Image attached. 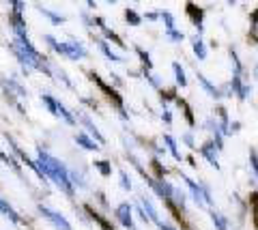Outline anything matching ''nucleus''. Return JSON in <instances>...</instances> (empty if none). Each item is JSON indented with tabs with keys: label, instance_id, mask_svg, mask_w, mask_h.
Returning <instances> with one entry per match:
<instances>
[{
	"label": "nucleus",
	"instance_id": "f257e3e1",
	"mask_svg": "<svg viewBox=\"0 0 258 230\" xmlns=\"http://www.w3.org/2000/svg\"><path fill=\"white\" fill-rule=\"evenodd\" d=\"M37 164L39 168H41V172L45 174L47 181H52V183L60 189V192H64L67 196H74V183H71V172L67 170V166H64L58 157L50 155L47 150L39 148L37 153Z\"/></svg>",
	"mask_w": 258,
	"mask_h": 230
},
{
	"label": "nucleus",
	"instance_id": "f03ea898",
	"mask_svg": "<svg viewBox=\"0 0 258 230\" xmlns=\"http://www.w3.org/2000/svg\"><path fill=\"white\" fill-rule=\"evenodd\" d=\"M11 52L15 54V58L20 60V65L24 67V71H43L47 73L50 71V60L43 58L41 54L35 50V45H26L13 39L11 41Z\"/></svg>",
	"mask_w": 258,
	"mask_h": 230
},
{
	"label": "nucleus",
	"instance_id": "7ed1b4c3",
	"mask_svg": "<svg viewBox=\"0 0 258 230\" xmlns=\"http://www.w3.org/2000/svg\"><path fill=\"white\" fill-rule=\"evenodd\" d=\"M43 39H45V43H50V47L56 54H60V56L69 58V60H80V58L88 56L86 47L80 41H58V39L52 37V35H45Z\"/></svg>",
	"mask_w": 258,
	"mask_h": 230
},
{
	"label": "nucleus",
	"instance_id": "20e7f679",
	"mask_svg": "<svg viewBox=\"0 0 258 230\" xmlns=\"http://www.w3.org/2000/svg\"><path fill=\"white\" fill-rule=\"evenodd\" d=\"M181 179L185 181V185H187L189 189V196L191 200L198 204V207H211L213 204V194H211V187H209L207 183H198V181L189 179L187 174L181 172Z\"/></svg>",
	"mask_w": 258,
	"mask_h": 230
},
{
	"label": "nucleus",
	"instance_id": "39448f33",
	"mask_svg": "<svg viewBox=\"0 0 258 230\" xmlns=\"http://www.w3.org/2000/svg\"><path fill=\"white\" fill-rule=\"evenodd\" d=\"M41 101H43V106L47 108V112L54 114L56 118H62L67 125H76L78 123V118L74 116V112H69V110L60 104V99H56V97H52V95L43 93L41 95Z\"/></svg>",
	"mask_w": 258,
	"mask_h": 230
},
{
	"label": "nucleus",
	"instance_id": "423d86ee",
	"mask_svg": "<svg viewBox=\"0 0 258 230\" xmlns=\"http://www.w3.org/2000/svg\"><path fill=\"white\" fill-rule=\"evenodd\" d=\"M3 89H5L7 95H9L7 99H11L13 104L18 106V110H22V106H20L15 99H26V97H28V91L24 89V86H22L18 80H13V78H3Z\"/></svg>",
	"mask_w": 258,
	"mask_h": 230
},
{
	"label": "nucleus",
	"instance_id": "0eeeda50",
	"mask_svg": "<svg viewBox=\"0 0 258 230\" xmlns=\"http://www.w3.org/2000/svg\"><path fill=\"white\" fill-rule=\"evenodd\" d=\"M39 213L50 221V224L54 226V230H74V226L67 221V217L62 215V213H58V211H54V209H50V207H43V204H39Z\"/></svg>",
	"mask_w": 258,
	"mask_h": 230
},
{
	"label": "nucleus",
	"instance_id": "6e6552de",
	"mask_svg": "<svg viewBox=\"0 0 258 230\" xmlns=\"http://www.w3.org/2000/svg\"><path fill=\"white\" fill-rule=\"evenodd\" d=\"M230 84V91L232 95L239 99V101H247L249 97H252V84L245 82L243 78H239V75H232V80L228 82Z\"/></svg>",
	"mask_w": 258,
	"mask_h": 230
},
{
	"label": "nucleus",
	"instance_id": "1a4fd4ad",
	"mask_svg": "<svg viewBox=\"0 0 258 230\" xmlns=\"http://www.w3.org/2000/svg\"><path fill=\"white\" fill-rule=\"evenodd\" d=\"M114 215H116L118 224L123 226V228L136 230L134 228V209H132V204H129V202H120L118 207H116V211H114Z\"/></svg>",
	"mask_w": 258,
	"mask_h": 230
},
{
	"label": "nucleus",
	"instance_id": "9d476101",
	"mask_svg": "<svg viewBox=\"0 0 258 230\" xmlns=\"http://www.w3.org/2000/svg\"><path fill=\"white\" fill-rule=\"evenodd\" d=\"M198 153L203 155L205 160L211 164L215 170H220V168H222V166H220V157H217V153H220V150H217V146H215V142H213V140H207L205 144L198 148Z\"/></svg>",
	"mask_w": 258,
	"mask_h": 230
},
{
	"label": "nucleus",
	"instance_id": "9b49d317",
	"mask_svg": "<svg viewBox=\"0 0 258 230\" xmlns=\"http://www.w3.org/2000/svg\"><path fill=\"white\" fill-rule=\"evenodd\" d=\"M185 9H187V15H189L191 24L196 26V33L203 35V30H205V11L200 9V7H196L194 3H187L185 5Z\"/></svg>",
	"mask_w": 258,
	"mask_h": 230
},
{
	"label": "nucleus",
	"instance_id": "f8f14e48",
	"mask_svg": "<svg viewBox=\"0 0 258 230\" xmlns=\"http://www.w3.org/2000/svg\"><path fill=\"white\" fill-rule=\"evenodd\" d=\"M198 75V84L203 86V91L209 95L211 99H224V93H222V86H217V84H213L209 78L205 75V73H196Z\"/></svg>",
	"mask_w": 258,
	"mask_h": 230
},
{
	"label": "nucleus",
	"instance_id": "ddd939ff",
	"mask_svg": "<svg viewBox=\"0 0 258 230\" xmlns=\"http://www.w3.org/2000/svg\"><path fill=\"white\" fill-rule=\"evenodd\" d=\"M76 118H78V121H80V123H82V125L86 127V131H88V133H91V136L95 138V142H97V144H106V138L101 136V131L97 129V125L91 121V116H88V114H84V112H78V116H76Z\"/></svg>",
	"mask_w": 258,
	"mask_h": 230
},
{
	"label": "nucleus",
	"instance_id": "4468645a",
	"mask_svg": "<svg viewBox=\"0 0 258 230\" xmlns=\"http://www.w3.org/2000/svg\"><path fill=\"white\" fill-rule=\"evenodd\" d=\"M140 209L144 211V215L149 217L151 224H157V226L161 224V219H159V213H157V209H155V204H153L147 196H142V198H140Z\"/></svg>",
	"mask_w": 258,
	"mask_h": 230
},
{
	"label": "nucleus",
	"instance_id": "2eb2a0df",
	"mask_svg": "<svg viewBox=\"0 0 258 230\" xmlns=\"http://www.w3.org/2000/svg\"><path fill=\"white\" fill-rule=\"evenodd\" d=\"M191 50H194V56H196L198 60H207L209 50H207V43L203 41V37L200 35H196L191 39Z\"/></svg>",
	"mask_w": 258,
	"mask_h": 230
},
{
	"label": "nucleus",
	"instance_id": "dca6fc26",
	"mask_svg": "<svg viewBox=\"0 0 258 230\" xmlns=\"http://www.w3.org/2000/svg\"><path fill=\"white\" fill-rule=\"evenodd\" d=\"M97 43H99V50L103 52V56H106L108 60H112V62H125V58L112 50V45L106 41V39H97Z\"/></svg>",
	"mask_w": 258,
	"mask_h": 230
},
{
	"label": "nucleus",
	"instance_id": "f3484780",
	"mask_svg": "<svg viewBox=\"0 0 258 230\" xmlns=\"http://www.w3.org/2000/svg\"><path fill=\"white\" fill-rule=\"evenodd\" d=\"M0 213H3L5 217H9L13 224H20V215H18V211H15L11 204H9V200H5V198H0Z\"/></svg>",
	"mask_w": 258,
	"mask_h": 230
},
{
	"label": "nucleus",
	"instance_id": "a211bd4d",
	"mask_svg": "<svg viewBox=\"0 0 258 230\" xmlns=\"http://www.w3.org/2000/svg\"><path fill=\"white\" fill-rule=\"evenodd\" d=\"M164 144L168 146V153H170L176 162H183V155H181V150H179V144H176V140L170 136V133H166V136H164Z\"/></svg>",
	"mask_w": 258,
	"mask_h": 230
},
{
	"label": "nucleus",
	"instance_id": "6ab92c4d",
	"mask_svg": "<svg viewBox=\"0 0 258 230\" xmlns=\"http://www.w3.org/2000/svg\"><path fill=\"white\" fill-rule=\"evenodd\" d=\"M172 71H174V82H176V86L185 89V86H187V75H185V69L181 67V62H172Z\"/></svg>",
	"mask_w": 258,
	"mask_h": 230
},
{
	"label": "nucleus",
	"instance_id": "aec40b11",
	"mask_svg": "<svg viewBox=\"0 0 258 230\" xmlns=\"http://www.w3.org/2000/svg\"><path fill=\"white\" fill-rule=\"evenodd\" d=\"M74 140H76V144H80V146H82L84 150H97V148H99V144H97L95 140L88 138L86 133H78V136H76Z\"/></svg>",
	"mask_w": 258,
	"mask_h": 230
},
{
	"label": "nucleus",
	"instance_id": "412c9836",
	"mask_svg": "<svg viewBox=\"0 0 258 230\" xmlns=\"http://www.w3.org/2000/svg\"><path fill=\"white\" fill-rule=\"evenodd\" d=\"M230 60H232V75L243 78V62H241L237 50H232V47H230Z\"/></svg>",
	"mask_w": 258,
	"mask_h": 230
},
{
	"label": "nucleus",
	"instance_id": "4be33fe9",
	"mask_svg": "<svg viewBox=\"0 0 258 230\" xmlns=\"http://www.w3.org/2000/svg\"><path fill=\"white\" fill-rule=\"evenodd\" d=\"M211 221H213V226L215 230H228V217L222 215V213H217V211H211Z\"/></svg>",
	"mask_w": 258,
	"mask_h": 230
},
{
	"label": "nucleus",
	"instance_id": "5701e85b",
	"mask_svg": "<svg viewBox=\"0 0 258 230\" xmlns=\"http://www.w3.org/2000/svg\"><path fill=\"white\" fill-rule=\"evenodd\" d=\"M164 35H166V39L170 43H181L185 39V33L181 28H168V30H164Z\"/></svg>",
	"mask_w": 258,
	"mask_h": 230
},
{
	"label": "nucleus",
	"instance_id": "b1692460",
	"mask_svg": "<svg viewBox=\"0 0 258 230\" xmlns=\"http://www.w3.org/2000/svg\"><path fill=\"white\" fill-rule=\"evenodd\" d=\"M39 13L43 15V18H47L52 24H62L64 22V15H58V13H54L50 9H45V7H39Z\"/></svg>",
	"mask_w": 258,
	"mask_h": 230
},
{
	"label": "nucleus",
	"instance_id": "393cba45",
	"mask_svg": "<svg viewBox=\"0 0 258 230\" xmlns=\"http://www.w3.org/2000/svg\"><path fill=\"white\" fill-rule=\"evenodd\" d=\"M159 20L164 22V28H176V22H174V15L170 11H159Z\"/></svg>",
	"mask_w": 258,
	"mask_h": 230
},
{
	"label": "nucleus",
	"instance_id": "a878e982",
	"mask_svg": "<svg viewBox=\"0 0 258 230\" xmlns=\"http://www.w3.org/2000/svg\"><path fill=\"white\" fill-rule=\"evenodd\" d=\"M0 160H3L7 166H11V168L15 170V172H20V166H18V160H15L13 155H9V153H5L3 150V146H0Z\"/></svg>",
	"mask_w": 258,
	"mask_h": 230
},
{
	"label": "nucleus",
	"instance_id": "bb28decb",
	"mask_svg": "<svg viewBox=\"0 0 258 230\" xmlns=\"http://www.w3.org/2000/svg\"><path fill=\"white\" fill-rule=\"evenodd\" d=\"M125 20H127V24H132V26H140V24H142V18L134 9H127L125 11Z\"/></svg>",
	"mask_w": 258,
	"mask_h": 230
},
{
	"label": "nucleus",
	"instance_id": "cd10ccee",
	"mask_svg": "<svg viewBox=\"0 0 258 230\" xmlns=\"http://www.w3.org/2000/svg\"><path fill=\"white\" fill-rule=\"evenodd\" d=\"M249 168H252L254 179L258 181V150H249Z\"/></svg>",
	"mask_w": 258,
	"mask_h": 230
},
{
	"label": "nucleus",
	"instance_id": "c85d7f7f",
	"mask_svg": "<svg viewBox=\"0 0 258 230\" xmlns=\"http://www.w3.org/2000/svg\"><path fill=\"white\" fill-rule=\"evenodd\" d=\"M71 183H74V187H86V181H84V177H82V172H78V170H74L71 172Z\"/></svg>",
	"mask_w": 258,
	"mask_h": 230
},
{
	"label": "nucleus",
	"instance_id": "c756f323",
	"mask_svg": "<svg viewBox=\"0 0 258 230\" xmlns=\"http://www.w3.org/2000/svg\"><path fill=\"white\" fill-rule=\"evenodd\" d=\"M120 187H123L125 192H132V179L127 177L125 170H120Z\"/></svg>",
	"mask_w": 258,
	"mask_h": 230
},
{
	"label": "nucleus",
	"instance_id": "7c9ffc66",
	"mask_svg": "<svg viewBox=\"0 0 258 230\" xmlns=\"http://www.w3.org/2000/svg\"><path fill=\"white\" fill-rule=\"evenodd\" d=\"M144 75H147V80H149V84L153 86V89L161 91V82H159V78H157V75H153L151 71H144Z\"/></svg>",
	"mask_w": 258,
	"mask_h": 230
},
{
	"label": "nucleus",
	"instance_id": "2f4dec72",
	"mask_svg": "<svg viewBox=\"0 0 258 230\" xmlns=\"http://www.w3.org/2000/svg\"><path fill=\"white\" fill-rule=\"evenodd\" d=\"M95 166H97V170H99L103 177H110V174H112V168H110V164H108V162H97Z\"/></svg>",
	"mask_w": 258,
	"mask_h": 230
},
{
	"label": "nucleus",
	"instance_id": "473e14b6",
	"mask_svg": "<svg viewBox=\"0 0 258 230\" xmlns=\"http://www.w3.org/2000/svg\"><path fill=\"white\" fill-rule=\"evenodd\" d=\"M138 56L142 58V62H144V67H147V71H151V69H153V62H151V56H149V54L138 47Z\"/></svg>",
	"mask_w": 258,
	"mask_h": 230
},
{
	"label": "nucleus",
	"instance_id": "72a5a7b5",
	"mask_svg": "<svg viewBox=\"0 0 258 230\" xmlns=\"http://www.w3.org/2000/svg\"><path fill=\"white\" fill-rule=\"evenodd\" d=\"M181 142H185V144H187L189 148H196V142H194V133H183Z\"/></svg>",
	"mask_w": 258,
	"mask_h": 230
},
{
	"label": "nucleus",
	"instance_id": "f704fd0d",
	"mask_svg": "<svg viewBox=\"0 0 258 230\" xmlns=\"http://www.w3.org/2000/svg\"><path fill=\"white\" fill-rule=\"evenodd\" d=\"M161 121L166 125H172V110L170 108H164V112H161Z\"/></svg>",
	"mask_w": 258,
	"mask_h": 230
},
{
	"label": "nucleus",
	"instance_id": "c9c22d12",
	"mask_svg": "<svg viewBox=\"0 0 258 230\" xmlns=\"http://www.w3.org/2000/svg\"><path fill=\"white\" fill-rule=\"evenodd\" d=\"M252 33H258V9L252 11Z\"/></svg>",
	"mask_w": 258,
	"mask_h": 230
},
{
	"label": "nucleus",
	"instance_id": "e433bc0d",
	"mask_svg": "<svg viewBox=\"0 0 258 230\" xmlns=\"http://www.w3.org/2000/svg\"><path fill=\"white\" fill-rule=\"evenodd\" d=\"M239 129H241V123L239 121H232L230 123V136H232V133H239Z\"/></svg>",
	"mask_w": 258,
	"mask_h": 230
},
{
	"label": "nucleus",
	"instance_id": "4c0bfd02",
	"mask_svg": "<svg viewBox=\"0 0 258 230\" xmlns=\"http://www.w3.org/2000/svg\"><path fill=\"white\" fill-rule=\"evenodd\" d=\"M144 20H151V22L159 20V11H157V13H147V15H144Z\"/></svg>",
	"mask_w": 258,
	"mask_h": 230
},
{
	"label": "nucleus",
	"instance_id": "58836bf2",
	"mask_svg": "<svg viewBox=\"0 0 258 230\" xmlns=\"http://www.w3.org/2000/svg\"><path fill=\"white\" fill-rule=\"evenodd\" d=\"M159 228H161V230H176L174 226H170V224H164V221H161V224H159Z\"/></svg>",
	"mask_w": 258,
	"mask_h": 230
},
{
	"label": "nucleus",
	"instance_id": "ea45409f",
	"mask_svg": "<svg viewBox=\"0 0 258 230\" xmlns=\"http://www.w3.org/2000/svg\"><path fill=\"white\" fill-rule=\"evenodd\" d=\"M252 73H254V80L258 82V62H256V65H254V71H252Z\"/></svg>",
	"mask_w": 258,
	"mask_h": 230
}]
</instances>
